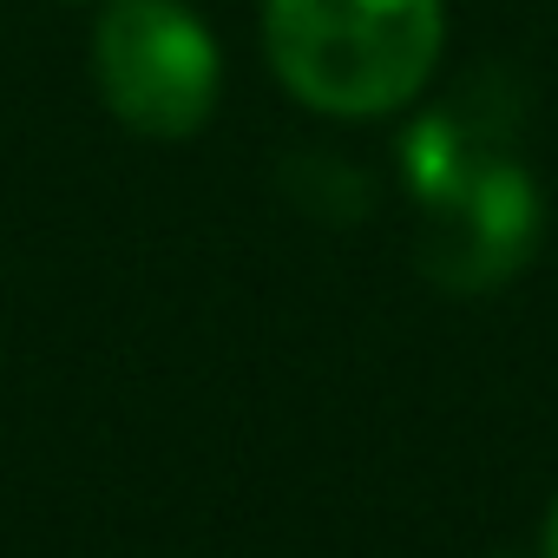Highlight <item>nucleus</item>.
<instances>
[{"instance_id":"obj_3","label":"nucleus","mask_w":558,"mask_h":558,"mask_svg":"<svg viewBox=\"0 0 558 558\" xmlns=\"http://www.w3.org/2000/svg\"><path fill=\"white\" fill-rule=\"evenodd\" d=\"M538 223H545L538 184L512 158L486 151L440 197L421 204V269L453 296L499 290L532 263Z\"/></svg>"},{"instance_id":"obj_5","label":"nucleus","mask_w":558,"mask_h":558,"mask_svg":"<svg viewBox=\"0 0 558 558\" xmlns=\"http://www.w3.org/2000/svg\"><path fill=\"white\" fill-rule=\"evenodd\" d=\"M545 558H558V506H551V519H545Z\"/></svg>"},{"instance_id":"obj_1","label":"nucleus","mask_w":558,"mask_h":558,"mask_svg":"<svg viewBox=\"0 0 558 558\" xmlns=\"http://www.w3.org/2000/svg\"><path fill=\"white\" fill-rule=\"evenodd\" d=\"M269 66L336 119L395 112L440 60V0H263Z\"/></svg>"},{"instance_id":"obj_2","label":"nucleus","mask_w":558,"mask_h":558,"mask_svg":"<svg viewBox=\"0 0 558 558\" xmlns=\"http://www.w3.org/2000/svg\"><path fill=\"white\" fill-rule=\"evenodd\" d=\"M93 80L138 138H191L217 106V40L184 0H112L93 34Z\"/></svg>"},{"instance_id":"obj_4","label":"nucleus","mask_w":558,"mask_h":558,"mask_svg":"<svg viewBox=\"0 0 558 558\" xmlns=\"http://www.w3.org/2000/svg\"><path fill=\"white\" fill-rule=\"evenodd\" d=\"M493 145H486V132L473 125V119H460V112H421L408 132H401V171H408V191L427 204V197H440L466 165H480Z\"/></svg>"}]
</instances>
